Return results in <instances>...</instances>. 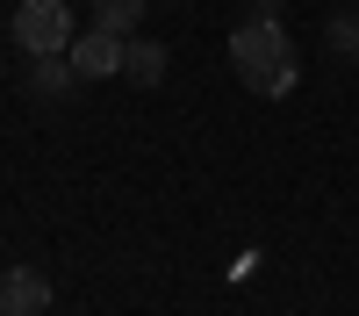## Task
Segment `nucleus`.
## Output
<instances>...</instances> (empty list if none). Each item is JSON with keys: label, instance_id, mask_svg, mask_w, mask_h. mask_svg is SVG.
<instances>
[{"label": "nucleus", "instance_id": "obj_1", "mask_svg": "<svg viewBox=\"0 0 359 316\" xmlns=\"http://www.w3.org/2000/svg\"><path fill=\"white\" fill-rule=\"evenodd\" d=\"M230 65H237V79H245L259 101H280L287 86H294V72H302V65H294L287 29L273 15H252V22L230 29Z\"/></svg>", "mask_w": 359, "mask_h": 316}, {"label": "nucleus", "instance_id": "obj_2", "mask_svg": "<svg viewBox=\"0 0 359 316\" xmlns=\"http://www.w3.org/2000/svg\"><path fill=\"white\" fill-rule=\"evenodd\" d=\"M72 8L65 0H22L15 8V43L29 50V57H65L72 50Z\"/></svg>", "mask_w": 359, "mask_h": 316}, {"label": "nucleus", "instance_id": "obj_3", "mask_svg": "<svg viewBox=\"0 0 359 316\" xmlns=\"http://www.w3.org/2000/svg\"><path fill=\"white\" fill-rule=\"evenodd\" d=\"M123 43H130V36H115V29H94V22H86L65 57H72L79 79H108V72H123Z\"/></svg>", "mask_w": 359, "mask_h": 316}, {"label": "nucleus", "instance_id": "obj_4", "mask_svg": "<svg viewBox=\"0 0 359 316\" xmlns=\"http://www.w3.org/2000/svg\"><path fill=\"white\" fill-rule=\"evenodd\" d=\"M50 309V280L36 266H8L0 273V316H43Z\"/></svg>", "mask_w": 359, "mask_h": 316}, {"label": "nucleus", "instance_id": "obj_5", "mask_svg": "<svg viewBox=\"0 0 359 316\" xmlns=\"http://www.w3.org/2000/svg\"><path fill=\"white\" fill-rule=\"evenodd\" d=\"M165 65H172V57H165V43H151V36H130V43H123V79L158 86V79H165Z\"/></svg>", "mask_w": 359, "mask_h": 316}, {"label": "nucleus", "instance_id": "obj_6", "mask_svg": "<svg viewBox=\"0 0 359 316\" xmlns=\"http://www.w3.org/2000/svg\"><path fill=\"white\" fill-rule=\"evenodd\" d=\"M72 86H79L72 57H29V94H36V101H65Z\"/></svg>", "mask_w": 359, "mask_h": 316}, {"label": "nucleus", "instance_id": "obj_7", "mask_svg": "<svg viewBox=\"0 0 359 316\" xmlns=\"http://www.w3.org/2000/svg\"><path fill=\"white\" fill-rule=\"evenodd\" d=\"M144 0H94V29H115V36H137Z\"/></svg>", "mask_w": 359, "mask_h": 316}, {"label": "nucleus", "instance_id": "obj_8", "mask_svg": "<svg viewBox=\"0 0 359 316\" xmlns=\"http://www.w3.org/2000/svg\"><path fill=\"white\" fill-rule=\"evenodd\" d=\"M331 50L338 57H359V8H338L331 15Z\"/></svg>", "mask_w": 359, "mask_h": 316}]
</instances>
